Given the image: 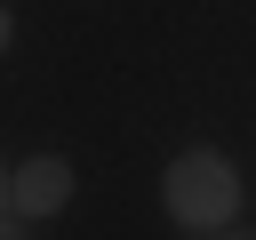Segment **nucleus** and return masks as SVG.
<instances>
[{
    "mask_svg": "<svg viewBox=\"0 0 256 240\" xmlns=\"http://www.w3.org/2000/svg\"><path fill=\"white\" fill-rule=\"evenodd\" d=\"M0 48H8V8H0Z\"/></svg>",
    "mask_w": 256,
    "mask_h": 240,
    "instance_id": "nucleus-6",
    "label": "nucleus"
},
{
    "mask_svg": "<svg viewBox=\"0 0 256 240\" xmlns=\"http://www.w3.org/2000/svg\"><path fill=\"white\" fill-rule=\"evenodd\" d=\"M64 200H72V160H56V152H40V160H24V168L8 176V208L32 216V224L56 216Z\"/></svg>",
    "mask_w": 256,
    "mask_h": 240,
    "instance_id": "nucleus-2",
    "label": "nucleus"
},
{
    "mask_svg": "<svg viewBox=\"0 0 256 240\" xmlns=\"http://www.w3.org/2000/svg\"><path fill=\"white\" fill-rule=\"evenodd\" d=\"M0 240H24V232H16V224H0Z\"/></svg>",
    "mask_w": 256,
    "mask_h": 240,
    "instance_id": "nucleus-5",
    "label": "nucleus"
},
{
    "mask_svg": "<svg viewBox=\"0 0 256 240\" xmlns=\"http://www.w3.org/2000/svg\"><path fill=\"white\" fill-rule=\"evenodd\" d=\"M160 200H168V216H176L184 232H224V224H240V168H232L224 152L192 144V152L168 160Z\"/></svg>",
    "mask_w": 256,
    "mask_h": 240,
    "instance_id": "nucleus-1",
    "label": "nucleus"
},
{
    "mask_svg": "<svg viewBox=\"0 0 256 240\" xmlns=\"http://www.w3.org/2000/svg\"><path fill=\"white\" fill-rule=\"evenodd\" d=\"M8 176H16V168H0V216H8Z\"/></svg>",
    "mask_w": 256,
    "mask_h": 240,
    "instance_id": "nucleus-4",
    "label": "nucleus"
},
{
    "mask_svg": "<svg viewBox=\"0 0 256 240\" xmlns=\"http://www.w3.org/2000/svg\"><path fill=\"white\" fill-rule=\"evenodd\" d=\"M208 240H256V224H248V232H240V224H224V232H208Z\"/></svg>",
    "mask_w": 256,
    "mask_h": 240,
    "instance_id": "nucleus-3",
    "label": "nucleus"
}]
</instances>
